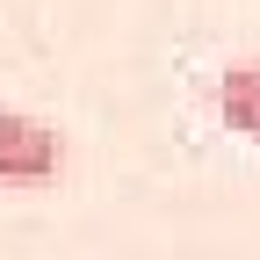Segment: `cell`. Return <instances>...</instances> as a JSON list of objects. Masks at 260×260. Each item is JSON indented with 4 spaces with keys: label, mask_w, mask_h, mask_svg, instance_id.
I'll list each match as a JSON object with an SVG mask.
<instances>
[{
    "label": "cell",
    "mask_w": 260,
    "mask_h": 260,
    "mask_svg": "<svg viewBox=\"0 0 260 260\" xmlns=\"http://www.w3.org/2000/svg\"><path fill=\"white\" fill-rule=\"evenodd\" d=\"M58 167H65L58 130L37 123V116H8V109H0V181L44 188V181H58Z\"/></svg>",
    "instance_id": "6da1fadb"
},
{
    "label": "cell",
    "mask_w": 260,
    "mask_h": 260,
    "mask_svg": "<svg viewBox=\"0 0 260 260\" xmlns=\"http://www.w3.org/2000/svg\"><path fill=\"white\" fill-rule=\"evenodd\" d=\"M217 102H224V123H232V130L260 138V58H246V65H232V73H224Z\"/></svg>",
    "instance_id": "7a4b0ae2"
}]
</instances>
